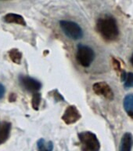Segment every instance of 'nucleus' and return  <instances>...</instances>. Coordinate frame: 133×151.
<instances>
[{"instance_id": "obj_1", "label": "nucleus", "mask_w": 133, "mask_h": 151, "mask_svg": "<svg viewBox=\"0 0 133 151\" xmlns=\"http://www.w3.org/2000/svg\"><path fill=\"white\" fill-rule=\"evenodd\" d=\"M96 29L100 35L107 41L115 40L119 35V29L115 19L106 15L99 19L96 22Z\"/></svg>"}, {"instance_id": "obj_2", "label": "nucleus", "mask_w": 133, "mask_h": 151, "mask_svg": "<svg viewBox=\"0 0 133 151\" xmlns=\"http://www.w3.org/2000/svg\"><path fill=\"white\" fill-rule=\"evenodd\" d=\"M82 151H100V143L95 134L91 132H83L78 134Z\"/></svg>"}, {"instance_id": "obj_3", "label": "nucleus", "mask_w": 133, "mask_h": 151, "mask_svg": "<svg viewBox=\"0 0 133 151\" xmlns=\"http://www.w3.org/2000/svg\"><path fill=\"white\" fill-rule=\"evenodd\" d=\"M95 58V53L91 47L80 44L78 47L76 59L83 67H89Z\"/></svg>"}, {"instance_id": "obj_4", "label": "nucleus", "mask_w": 133, "mask_h": 151, "mask_svg": "<svg viewBox=\"0 0 133 151\" xmlns=\"http://www.w3.org/2000/svg\"><path fill=\"white\" fill-rule=\"evenodd\" d=\"M60 24L63 33L71 40H80L83 36L82 29L77 23L70 21H61Z\"/></svg>"}, {"instance_id": "obj_5", "label": "nucleus", "mask_w": 133, "mask_h": 151, "mask_svg": "<svg viewBox=\"0 0 133 151\" xmlns=\"http://www.w3.org/2000/svg\"><path fill=\"white\" fill-rule=\"evenodd\" d=\"M19 80H20L21 86L26 91L29 92L35 93V92L38 91L42 87V84L38 80H35L34 78L28 76H20Z\"/></svg>"}, {"instance_id": "obj_6", "label": "nucleus", "mask_w": 133, "mask_h": 151, "mask_svg": "<svg viewBox=\"0 0 133 151\" xmlns=\"http://www.w3.org/2000/svg\"><path fill=\"white\" fill-rule=\"evenodd\" d=\"M92 90L97 95L104 97L108 100H113L115 98V94L111 87L105 82H98L94 83Z\"/></svg>"}, {"instance_id": "obj_7", "label": "nucleus", "mask_w": 133, "mask_h": 151, "mask_svg": "<svg viewBox=\"0 0 133 151\" xmlns=\"http://www.w3.org/2000/svg\"><path fill=\"white\" fill-rule=\"evenodd\" d=\"M81 118V114L76 106H69L66 109L65 112L62 116V120L67 124H75Z\"/></svg>"}, {"instance_id": "obj_8", "label": "nucleus", "mask_w": 133, "mask_h": 151, "mask_svg": "<svg viewBox=\"0 0 133 151\" xmlns=\"http://www.w3.org/2000/svg\"><path fill=\"white\" fill-rule=\"evenodd\" d=\"M133 145V137L131 133L127 132L122 136L121 144H120V151H131Z\"/></svg>"}, {"instance_id": "obj_9", "label": "nucleus", "mask_w": 133, "mask_h": 151, "mask_svg": "<svg viewBox=\"0 0 133 151\" xmlns=\"http://www.w3.org/2000/svg\"><path fill=\"white\" fill-rule=\"evenodd\" d=\"M3 21L6 23L17 24L20 25L26 26V21L23 17L16 14H8L3 17Z\"/></svg>"}, {"instance_id": "obj_10", "label": "nucleus", "mask_w": 133, "mask_h": 151, "mask_svg": "<svg viewBox=\"0 0 133 151\" xmlns=\"http://www.w3.org/2000/svg\"><path fill=\"white\" fill-rule=\"evenodd\" d=\"M11 131V124L9 122L2 123L0 125V144L4 143L6 141Z\"/></svg>"}, {"instance_id": "obj_11", "label": "nucleus", "mask_w": 133, "mask_h": 151, "mask_svg": "<svg viewBox=\"0 0 133 151\" xmlns=\"http://www.w3.org/2000/svg\"><path fill=\"white\" fill-rule=\"evenodd\" d=\"M124 109L125 112L130 116L133 117V94H129L124 97Z\"/></svg>"}, {"instance_id": "obj_12", "label": "nucleus", "mask_w": 133, "mask_h": 151, "mask_svg": "<svg viewBox=\"0 0 133 151\" xmlns=\"http://www.w3.org/2000/svg\"><path fill=\"white\" fill-rule=\"evenodd\" d=\"M38 151H53V142H46L44 139H40L37 142Z\"/></svg>"}, {"instance_id": "obj_13", "label": "nucleus", "mask_w": 133, "mask_h": 151, "mask_svg": "<svg viewBox=\"0 0 133 151\" xmlns=\"http://www.w3.org/2000/svg\"><path fill=\"white\" fill-rule=\"evenodd\" d=\"M9 58L11 59L13 62L16 64H21V59H22V54L21 51H19L17 49H12L8 52Z\"/></svg>"}, {"instance_id": "obj_14", "label": "nucleus", "mask_w": 133, "mask_h": 151, "mask_svg": "<svg viewBox=\"0 0 133 151\" xmlns=\"http://www.w3.org/2000/svg\"><path fill=\"white\" fill-rule=\"evenodd\" d=\"M122 79L124 83V87L127 88L133 87V73L123 72L122 74Z\"/></svg>"}, {"instance_id": "obj_15", "label": "nucleus", "mask_w": 133, "mask_h": 151, "mask_svg": "<svg viewBox=\"0 0 133 151\" xmlns=\"http://www.w3.org/2000/svg\"><path fill=\"white\" fill-rule=\"evenodd\" d=\"M41 100H42V96L41 94L38 92H35L33 94L32 100H31V104H32V107L34 109L38 110L39 108L40 103H41Z\"/></svg>"}, {"instance_id": "obj_16", "label": "nucleus", "mask_w": 133, "mask_h": 151, "mask_svg": "<svg viewBox=\"0 0 133 151\" xmlns=\"http://www.w3.org/2000/svg\"><path fill=\"white\" fill-rule=\"evenodd\" d=\"M112 64H113V67H114V68H115L116 72H117V73H120V72L122 71L121 64H120V62L117 61V59L114 58H112Z\"/></svg>"}, {"instance_id": "obj_17", "label": "nucleus", "mask_w": 133, "mask_h": 151, "mask_svg": "<svg viewBox=\"0 0 133 151\" xmlns=\"http://www.w3.org/2000/svg\"><path fill=\"white\" fill-rule=\"evenodd\" d=\"M6 93V88L3 85L0 83V99H2L4 97V94Z\"/></svg>"}, {"instance_id": "obj_18", "label": "nucleus", "mask_w": 133, "mask_h": 151, "mask_svg": "<svg viewBox=\"0 0 133 151\" xmlns=\"http://www.w3.org/2000/svg\"><path fill=\"white\" fill-rule=\"evenodd\" d=\"M131 63H132V65H133V54H132V57H131Z\"/></svg>"}]
</instances>
